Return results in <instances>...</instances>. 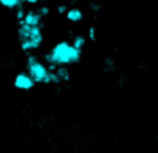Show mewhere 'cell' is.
Returning a JSON list of instances; mask_svg holds the SVG:
<instances>
[{"instance_id":"1","label":"cell","mask_w":158,"mask_h":153,"mask_svg":"<svg viewBox=\"0 0 158 153\" xmlns=\"http://www.w3.org/2000/svg\"><path fill=\"white\" fill-rule=\"evenodd\" d=\"M81 51H77L70 42L62 40L57 42L51 51L45 56V59L48 60V68L50 71H53L56 66H67L70 63H77L81 59Z\"/></svg>"},{"instance_id":"2","label":"cell","mask_w":158,"mask_h":153,"mask_svg":"<svg viewBox=\"0 0 158 153\" xmlns=\"http://www.w3.org/2000/svg\"><path fill=\"white\" fill-rule=\"evenodd\" d=\"M19 39L23 51H31L40 46L44 36H42V26H19Z\"/></svg>"},{"instance_id":"3","label":"cell","mask_w":158,"mask_h":153,"mask_svg":"<svg viewBox=\"0 0 158 153\" xmlns=\"http://www.w3.org/2000/svg\"><path fill=\"white\" fill-rule=\"evenodd\" d=\"M27 73L34 81V84H50V73L51 71L37 56H28Z\"/></svg>"},{"instance_id":"4","label":"cell","mask_w":158,"mask_h":153,"mask_svg":"<svg viewBox=\"0 0 158 153\" xmlns=\"http://www.w3.org/2000/svg\"><path fill=\"white\" fill-rule=\"evenodd\" d=\"M34 85H36V84H34V81L30 78V74H28L27 71L19 73V74L16 76V78H14V87H16L17 90L28 91V90H31Z\"/></svg>"},{"instance_id":"5","label":"cell","mask_w":158,"mask_h":153,"mask_svg":"<svg viewBox=\"0 0 158 153\" xmlns=\"http://www.w3.org/2000/svg\"><path fill=\"white\" fill-rule=\"evenodd\" d=\"M20 25H25V26H42V16L36 10H30L20 19Z\"/></svg>"},{"instance_id":"6","label":"cell","mask_w":158,"mask_h":153,"mask_svg":"<svg viewBox=\"0 0 158 153\" xmlns=\"http://www.w3.org/2000/svg\"><path fill=\"white\" fill-rule=\"evenodd\" d=\"M82 17H84V14L79 8H68L67 10V19L70 22H81Z\"/></svg>"},{"instance_id":"7","label":"cell","mask_w":158,"mask_h":153,"mask_svg":"<svg viewBox=\"0 0 158 153\" xmlns=\"http://www.w3.org/2000/svg\"><path fill=\"white\" fill-rule=\"evenodd\" d=\"M53 71L56 74V78L59 79V82H67L70 79V71L67 70V66H56Z\"/></svg>"},{"instance_id":"8","label":"cell","mask_w":158,"mask_h":153,"mask_svg":"<svg viewBox=\"0 0 158 153\" xmlns=\"http://www.w3.org/2000/svg\"><path fill=\"white\" fill-rule=\"evenodd\" d=\"M85 43H87L85 36H76V37H73V42H71V45H73L77 51H81V53H82V50L85 48Z\"/></svg>"},{"instance_id":"9","label":"cell","mask_w":158,"mask_h":153,"mask_svg":"<svg viewBox=\"0 0 158 153\" xmlns=\"http://www.w3.org/2000/svg\"><path fill=\"white\" fill-rule=\"evenodd\" d=\"M0 5L8 10H14V8H20L22 2L20 0H0Z\"/></svg>"},{"instance_id":"10","label":"cell","mask_w":158,"mask_h":153,"mask_svg":"<svg viewBox=\"0 0 158 153\" xmlns=\"http://www.w3.org/2000/svg\"><path fill=\"white\" fill-rule=\"evenodd\" d=\"M104 63H106V70L109 71H112V70H115V62H113V59H110V57H107L106 60H104Z\"/></svg>"},{"instance_id":"11","label":"cell","mask_w":158,"mask_h":153,"mask_svg":"<svg viewBox=\"0 0 158 153\" xmlns=\"http://www.w3.org/2000/svg\"><path fill=\"white\" fill-rule=\"evenodd\" d=\"M36 11H37V13H39V14H40L42 17H44V16H47V14L50 13V8H47V6H42V8L36 10Z\"/></svg>"},{"instance_id":"12","label":"cell","mask_w":158,"mask_h":153,"mask_svg":"<svg viewBox=\"0 0 158 153\" xmlns=\"http://www.w3.org/2000/svg\"><path fill=\"white\" fill-rule=\"evenodd\" d=\"M95 37H96V34H95V28L92 26V28H89V39L95 40Z\"/></svg>"},{"instance_id":"13","label":"cell","mask_w":158,"mask_h":153,"mask_svg":"<svg viewBox=\"0 0 158 153\" xmlns=\"http://www.w3.org/2000/svg\"><path fill=\"white\" fill-rule=\"evenodd\" d=\"M90 8H92L93 11H99V8H101V6H99V3H96V2H92V3H90Z\"/></svg>"},{"instance_id":"14","label":"cell","mask_w":158,"mask_h":153,"mask_svg":"<svg viewBox=\"0 0 158 153\" xmlns=\"http://www.w3.org/2000/svg\"><path fill=\"white\" fill-rule=\"evenodd\" d=\"M22 3H30V5H34V3H39L40 0H20Z\"/></svg>"},{"instance_id":"15","label":"cell","mask_w":158,"mask_h":153,"mask_svg":"<svg viewBox=\"0 0 158 153\" xmlns=\"http://www.w3.org/2000/svg\"><path fill=\"white\" fill-rule=\"evenodd\" d=\"M57 10H59V13H67V10H68V8H67L65 5H60Z\"/></svg>"}]
</instances>
